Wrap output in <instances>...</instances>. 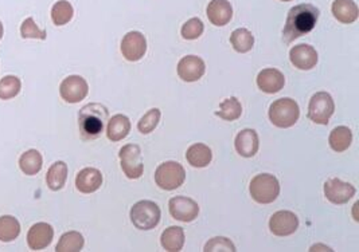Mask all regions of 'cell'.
<instances>
[{
  "mask_svg": "<svg viewBox=\"0 0 359 252\" xmlns=\"http://www.w3.org/2000/svg\"><path fill=\"white\" fill-rule=\"evenodd\" d=\"M319 10L312 4H299L290 10L285 27L283 30V39L285 43H291L300 36L311 32L318 21Z\"/></svg>",
  "mask_w": 359,
  "mask_h": 252,
  "instance_id": "6da1fadb",
  "label": "cell"
},
{
  "mask_svg": "<svg viewBox=\"0 0 359 252\" xmlns=\"http://www.w3.org/2000/svg\"><path fill=\"white\" fill-rule=\"evenodd\" d=\"M109 121V112L101 104H89L78 113L80 133L84 140H96Z\"/></svg>",
  "mask_w": 359,
  "mask_h": 252,
  "instance_id": "7a4b0ae2",
  "label": "cell"
},
{
  "mask_svg": "<svg viewBox=\"0 0 359 252\" xmlns=\"http://www.w3.org/2000/svg\"><path fill=\"white\" fill-rule=\"evenodd\" d=\"M299 105L292 98H280L270 105V122L277 128H291L299 121Z\"/></svg>",
  "mask_w": 359,
  "mask_h": 252,
  "instance_id": "3957f363",
  "label": "cell"
},
{
  "mask_svg": "<svg viewBox=\"0 0 359 252\" xmlns=\"http://www.w3.org/2000/svg\"><path fill=\"white\" fill-rule=\"evenodd\" d=\"M250 196L259 204H270L280 195L279 180L270 173H261L252 179Z\"/></svg>",
  "mask_w": 359,
  "mask_h": 252,
  "instance_id": "277c9868",
  "label": "cell"
},
{
  "mask_svg": "<svg viewBox=\"0 0 359 252\" xmlns=\"http://www.w3.org/2000/svg\"><path fill=\"white\" fill-rule=\"evenodd\" d=\"M131 222L138 229L150 231L155 228L160 222V208L156 203L150 200L138 201L129 212Z\"/></svg>",
  "mask_w": 359,
  "mask_h": 252,
  "instance_id": "5b68a950",
  "label": "cell"
},
{
  "mask_svg": "<svg viewBox=\"0 0 359 252\" xmlns=\"http://www.w3.org/2000/svg\"><path fill=\"white\" fill-rule=\"evenodd\" d=\"M186 170L177 161H166L155 170V181L164 191H174L183 185Z\"/></svg>",
  "mask_w": 359,
  "mask_h": 252,
  "instance_id": "8992f818",
  "label": "cell"
},
{
  "mask_svg": "<svg viewBox=\"0 0 359 252\" xmlns=\"http://www.w3.org/2000/svg\"><path fill=\"white\" fill-rule=\"evenodd\" d=\"M120 164L125 176L131 180L140 179L144 172V164L142 159V149L136 144L124 145L120 149Z\"/></svg>",
  "mask_w": 359,
  "mask_h": 252,
  "instance_id": "52a82bcc",
  "label": "cell"
},
{
  "mask_svg": "<svg viewBox=\"0 0 359 252\" xmlns=\"http://www.w3.org/2000/svg\"><path fill=\"white\" fill-rule=\"evenodd\" d=\"M335 112L332 97L326 91H319L312 95L308 105V118L319 125H327L331 115Z\"/></svg>",
  "mask_w": 359,
  "mask_h": 252,
  "instance_id": "ba28073f",
  "label": "cell"
},
{
  "mask_svg": "<svg viewBox=\"0 0 359 252\" xmlns=\"http://www.w3.org/2000/svg\"><path fill=\"white\" fill-rule=\"evenodd\" d=\"M89 93V86L81 76H69L62 81L60 94L62 100L69 104H78L87 98Z\"/></svg>",
  "mask_w": 359,
  "mask_h": 252,
  "instance_id": "9c48e42d",
  "label": "cell"
},
{
  "mask_svg": "<svg viewBox=\"0 0 359 252\" xmlns=\"http://www.w3.org/2000/svg\"><path fill=\"white\" fill-rule=\"evenodd\" d=\"M147 51L146 36L139 31L128 32L121 41V53L129 62L140 60Z\"/></svg>",
  "mask_w": 359,
  "mask_h": 252,
  "instance_id": "30bf717a",
  "label": "cell"
},
{
  "mask_svg": "<svg viewBox=\"0 0 359 252\" xmlns=\"http://www.w3.org/2000/svg\"><path fill=\"white\" fill-rule=\"evenodd\" d=\"M168 208L171 216L183 223H190L195 220L199 215V205L188 197L177 196L170 198Z\"/></svg>",
  "mask_w": 359,
  "mask_h": 252,
  "instance_id": "8fae6325",
  "label": "cell"
},
{
  "mask_svg": "<svg viewBox=\"0 0 359 252\" xmlns=\"http://www.w3.org/2000/svg\"><path fill=\"white\" fill-rule=\"evenodd\" d=\"M299 228V219L291 211H279L270 219V232L276 236H290Z\"/></svg>",
  "mask_w": 359,
  "mask_h": 252,
  "instance_id": "7c38bea8",
  "label": "cell"
},
{
  "mask_svg": "<svg viewBox=\"0 0 359 252\" xmlns=\"http://www.w3.org/2000/svg\"><path fill=\"white\" fill-rule=\"evenodd\" d=\"M206 71V65L202 58L197 56H183L178 63V76L184 82L199 81Z\"/></svg>",
  "mask_w": 359,
  "mask_h": 252,
  "instance_id": "4fadbf2b",
  "label": "cell"
},
{
  "mask_svg": "<svg viewBox=\"0 0 359 252\" xmlns=\"http://www.w3.org/2000/svg\"><path fill=\"white\" fill-rule=\"evenodd\" d=\"M356 192L357 190L354 188V185L345 183L339 179H331L325 184V195L329 201L336 205L349 203L353 197L356 196Z\"/></svg>",
  "mask_w": 359,
  "mask_h": 252,
  "instance_id": "5bb4252c",
  "label": "cell"
},
{
  "mask_svg": "<svg viewBox=\"0 0 359 252\" xmlns=\"http://www.w3.org/2000/svg\"><path fill=\"white\" fill-rule=\"evenodd\" d=\"M54 238V228L47 223H36L28 232V244L32 251L47 249Z\"/></svg>",
  "mask_w": 359,
  "mask_h": 252,
  "instance_id": "9a60e30c",
  "label": "cell"
},
{
  "mask_svg": "<svg viewBox=\"0 0 359 252\" xmlns=\"http://www.w3.org/2000/svg\"><path fill=\"white\" fill-rule=\"evenodd\" d=\"M206 15L214 26L222 27L232 21L233 7L229 0H211L206 8Z\"/></svg>",
  "mask_w": 359,
  "mask_h": 252,
  "instance_id": "2e32d148",
  "label": "cell"
},
{
  "mask_svg": "<svg viewBox=\"0 0 359 252\" xmlns=\"http://www.w3.org/2000/svg\"><path fill=\"white\" fill-rule=\"evenodd\" d=\"M291 63L299 70H311L318 63V53L309 45H298L290 51Z\"/></svg>",
  "mask_w": 359,
  "mask_h": 252,
  "instance_id": "e0dca14e",
  "label": "cell"
},
{
  "mask_svg": "<svg viewBox=\"0 0 359 252\" xmlns=\"http://www.w3.org/2000/svg\"><path fill=\"white\" fill-rule=\"evenodd\" d=\"M101 185H102V174L98 169H83L78 172L76 177V188L85 195L98 191Z\"/></svg>",
  "mask_w": 359,
  "mask_h": 252,
  "instance_id": "ac0fdd59",
  "label": "cell"
},
{
  "mask_svg": "<svg viewBox=\"0 0 359 252\" xmlns=\"http://www.w3.org/2000/svg\"><path fill=\"white\" fill-rule=\"evenodd\" d=\"M285 84L284 74L277 69H264L257 76V86L267 94L279 93Z\"/></svg>",
  "mask_w": 359,
  "mask_h": 252,
  "instance_id": "d6986e66",
  "label": "cell"
},
{
  "mask_svg": "<svg viewBox=\"0 0 359 252\" xmlns=\"http://www.w3.org/2000/svg\"><path fill=\"white\" fill-rule=\"evenodd\" d=\"M236 150L242 157H253L259 152L260 140L259 135L253 129H243L241 130L236 137Z\"/></svg>",
  "mask_w": 359,
  "mask_h": 252,
  "instance_id": "ffe728a7",
  "label": "cell"
},
{
  "mask_svg": "<svg viewBox=\"0 0 359 252\" xmlns=\"http://www.w3.org/2000/svg\"><path fill=\"white\" fill-rule=\"evenodd\" d=\"M331 10L334 18L343 25H351L358 19V5L354 0H334Z\"/></svg>",
  "mask_w": 359,
  "mask_h": 252,
  "instance_id": "44dd1931",
  "label": "cell"
},
{
  "mask_svg": "<svg viewBox=\"0 0 359 252\" xmlns=\"http://www.w3.org/2000/svg\"><path fill=\"white\" fill-rule=\"evenodd\" d=\"M131 132V121L124 114L113 115L107 125V136L113 142L124 140Z\"/></svg>",
  "mask_w": 359,
  "mask_h": 252,
  "instance_id": "7402d4cb",
  "label": "cell"
},
{
  "mask_svg": "<svg viewBox=\"0 0 359 252\" xmlns=\"http://www.w3.org/2000/svg\"><path fill=\"white\" fill-rule=\"evenodd\" d=\"M186 159L188 164L194 168H205L211 163L213 153L208 145L194 144L186 152Z\"/></svg>",
  "mask_w": 359,
  "mask_h": 252,
  "instance_id": "603a6c76",
  "label": "cell"
},
{
  "mask_svg": "<svg viewBox=\"0 0 359 252\" xmlns=\"http://www.w3.org/2000/svg\"><path fill=\"white\" fill-rule=\"evenodd\" d=\"M162 247L168 252H180L184 246V231L182 227H170L160 238Z\"/></svg>",
  "mask_w": 359,
  "mask_h": 252,
  "instance_id": "cb8c5ba5",
  "label": "cell"
},
{
  "mask_svg": "<svg viewBox=\"0 0 359 252\" xmlns=\"http://www.w3.org/2000/svg\"><path fill=\"white\" fill-rule=\"evenodd\" d=\"M329 142L334 152L342 153L351 146L353 132L347 126H338L329 133Z\"/></svg>",
  "mask_w": 359,
  "mask_h": 252,
  "instance_id": "d4e9b609",
  "label": "cell"
},
{
  "mask_svg": "<svg viewBox=\"0 0 359 252\" xmlns=\"http://www.w3.org/2000/svg\"><path fill=\"white\" fill-rule=\"evenodd\" d=\"M67 180V165L63 161L54 163L46 174L47 187L52 191H61Z\"/></svg>",
  "mask_w": 359,
  "mask_h": 252,
  "instance_id": "484cf974",
  "label": "cell"
},
{
  "mask_svg": "<svg viewBox=\"0 0 359 252\" xmlns=\"http://www.w3.org/2000/svg\"><path fill=\"white\" fill-rule=\"evenodd\" d=\"M42 165H43L42 154L35 149L28 150L19 159V168L22 169V172L28 176H35L36 173H39Z\"/></svg>",
  "mask_w": 359,
  "mask_h": 252,
  "instance_id": "4316f807",
  "label": "cell"
},
{
  "mask_svg": "<svg viewBox=\"0 0 359 252\" xmlns=\"http://www.w3.org/2000/svg\"><path fill=\"white\" fill-rule=\"evenodd\" d=\"M85 239L77 231L66 232L61 236L60 242L56 247L57 252H80L84 249Z\"/></svg>",
  "mask_w": 359,
  "mask_h": 252,
  "instance_id": "83f0119b",
  "label": "cell"
},
{
  "mask_svg": "<svg viewBox=\"0 0 359 252\" xmlns=\"http://www.w3.org/2000/svg\"><path fill=\"white\" fill-rule=\"evenodd\" d=\"M230 43L237 53L245 54L253 49L254 36L246 28H237L230 35Z\"/></svg>",
  "mask_w": 359,
  "mask_h": 252,
  "instance_id": "f1b7e54d",
  "label": "cell"
},
{
  "mask_svg": "<svg viewBox=\"0 0 359 252\" xmlns=\"http://www.w3.org/2000/svg\"><path fill=\"white\" fill-rule=\"evenodd\" d=\"M21 235V225L17 218L6 215L0 218V242L8 243L18 239Z\"/></svg>",
  "mask_w": 359,
  "mask_h": 252,
  "instance_id": "f546056e",
  "label": "cell"
},
{
  "mask_svg": "<svg viewBox=\"0 0 359 252\" xmlns=\"http://www.w3.org/2000/svg\"><path fill=\"white\" fill-rule=\"evenodd\" d=\"M74 15V8L67 0H58L52 8V19L56 26L67 25Z\"/></svg>",
  "mask_w": 359,
  "mask_h": 252,
  "instance_id": "4dcf8cb0",
  "label": "cell"
},
{
  "mask_svg": "<svg viewBox=\"0 0 359 252\" xmlns=\"http://www.w3.org/2000/svg\"><path fill=\"white\" fill-rule=\"evenodd\" d=\"M241 114H242V106L236 97L226 98L219 105V111L215 112V115H218L219 118H222L225 121H230V122L239 119Z\"/></svg>",
  "mask_w": 359,
  "mask_h": 252,
  "instance_id": "1f68e13d",
  "label": "cell"
},
{
  "mask_svg": "<svg viewBox=\"0 0 359 252\" xmlns=\"http://www.w3.org/2000/svg\"><path fill=\"white\" fill-rule=\"evenodd\" d=\"M22 89V82L15 76H7L0 80V100L15 98Z\"/></svg>",
  "mask_w": 359,
  "mask_h": 252,
  "instance_id": "d6a6232c",
  "label": "cell"
},
{
  "mask_svg": "<svg viewBox=\"0 0 359 252\" xmlns=\"http://www.w3.org/2000/svg\"><path fill=\"white\" fill-rule=\"evenodd\" d=\"M160 115H162V113L159 109H151L149 112L146 113L142 118H140V121H139V124H138V129H139V132L140 133H143V135H150L151 132H153L155 130V128L157 126V124H159V121H160Z\"/></svg>",
  "mask_w": 359,
  "mask_h": 252,
  "instance_id": "836d02e7",
  "label": "cell"
},
{
  "mask_svg": "<svg viewBox=\"0 0 359 252\" xmlns=\"http://www.w3.org/2000/svg\"><path fill=\"white\" fill-rule=\"evenodd\" d=\"M204 22L199 18H191L182 27V36L186 41H195L204 34Z\"/></svg>",
  "mask_w": 359,
  "mask_h": 252,
  "instance_id": "e575fe53",
  "label": "cell"
},
{
  "mask_svg": "<svg viewBox=\"0 0 359 252\" xmlns=\"http://www.w3.org/2000/svg\"><path fill=\"white\" fill-rule=\"evenodd\" d=\"M205 252H236V246L228 239V238H224V236H217V238H213L211 240H209L206 244H205Z\"/></svg>",
  "mask_w": 359,
  "mask_h": 252,
  "instance_id": "d590c367",
  "label": "cell"
},
{
  "mask_svg": "<svg viewBox=\"0 0 359 252\" xmlns=\"http://www.w3.org/2000/svg\"><path fill=\"white\" fill-rule=\"evenodd\" d=\"M21 35L25 39H41V41L46 39V31L38 27L32 18H28L23 21L21 27Z\"/></svg>",
  "mask_w": 359,
  "mask_h": 252,
  "instance_id": "8d00e7d4",
  "label": "cell"
},
{
  "mask_svg": "<svg viewBox=\"0 0 359 252\" xmlns=\"http://www.w3.org/2000/svg\"><path fill=\"white\" fill-rule=\"evenodd\" d=\"M309 251H329L332 252V250L327 247V246H325V244H314L311 249H309Z\"/></svg>",
  "mask_w": 359,
  "mask_h": 252,
  "instance_id": "74e56055",
  "label": "cell"
},
{
  "mask_svg": "<svg viewBox=\"0 0 359 252\" xmlns=\"http://www.w3.org/2000/svg\"><path fill=\"white\" fill-rule=\"evenodd\" d=\"M3 32H4V30H3L1 22H0V41H1V38H3Z\"/></svg>",
  "mask_w": 359,
  "mask_h": 252,
  "instance_id": "f35d334b",
  "label": "cell"
},
{
  "mask_svg": "<svg viewBox=\"0 0 359 252\" xmlns=\"http://www.w3.org/2000/svg\"><path fill=\"white\" fill-rule=\"evenodd\" d=\"M281 1H292V0H281Z\"/></svg>",
  "mask_w": 359,
  "mask_h": 252,
  "instance_id": "ab89813d",
  "label": "cell"
}]
</instances>
